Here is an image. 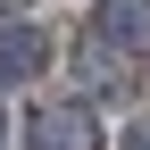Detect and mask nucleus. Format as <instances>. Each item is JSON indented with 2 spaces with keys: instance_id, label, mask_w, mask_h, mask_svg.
I'll return each instance as SVG.
<instances>
[{
  "instance_id": "39448f33",
  "label": "nucleus",
  "mask_w": 150,
  "mask_h": 150,
  "mask_svg": "<svg viewBox=\"0 0 150 150\" xmlns=\"http://www.w3.org/2000/svg\"><path fill=\"white\" fill-rule=\"evenodd\" d=\"M8 8H25V0H8Z\"/></svg>"
},
{
  "instance_id": "20e7f679",
  "label": "nucleus",
  "mask_w": 150,
  "mask_h": 150,
  "mask_svg": "<svg viewBox=\"0 0 150 150\" xmlns=\"http://www.w3.org/2000/svg\"><path fill=\"white\" fill-rule=\"evenodd\" d=\"M125 150H150V117H134V125H125Z\"/></svg>"
},
{
  "instance_id": "f257e3e1",
  "label": "nucleus",
  "mask_w": 150,
  "mask_h": 150,
  "mask_svg": "<svg viewBox=\"0 0 150 150\" xmlns=\"http://www.w3.org/2000/svg\"><path fill=\"white\" fill-rule=\"evenodd\" d=\"M25 150H100V125L83 108H42L25 125Z\"/></svg>"
},
{
  "instance_id": "423d86ee",
  "label": "nucleus",
  "mask_w": 150,
  "mask_h": 150,
  "mask_svg": "<svg viewBox=\"0 0 150 150\" xmlns=\"http://www.w3.org/2000/svg\"><path fill=\"white\" fill-rule=\"evenodd\" d=\"M0 150H8V134H0Z\"/></svg>"
},
{
  "instance_id": "7ed1b4c3",
  "label": "nucleus",
  "mask_w": 150,
  "mask_h": 150,
  "mask_svg": "<svg viewBox=\"0 0 150 150\" xmlns=\"http://www.w3.org/2000/svg\"><path fill=\"white\" fill-rule=\"evenodd\" d=\"M142 33H150V0H108V8H100V33H92V42H125V50H134Z\"/></svg>"
},
{
  "instance_id": "f03ea898",
  "label": "nucleus",
  "mask_w": 150,
  "mask_h": 150,
  "mask_svg": "<svg viewBox=\"0 0 150 150\" xmlns=\"http://www.w3.org/2000/svg\"><path fill=\"white\" fill-rule=\"evenodd\" d=\"M50 67V42L33 25H0V83H33V75Z\"/></svg>"
}]
</instances>
